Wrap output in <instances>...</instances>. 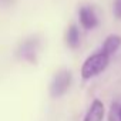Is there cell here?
Instances as JSON below:
<instances>
[{
  "label": "cell",
  "mask_w": 121,
  "mask_h": 121,
  "mask_svg": "<svg viewBox=\"0 0 121 121\" xmlns=\"http://www.w3.org/2000/svg\"><path fill=\"white\" fill-rule=\"evenodd\" d=\"M108 63H110V57L101 51L87 57V60L81 66V77L84 80H88V78L100 74L101 71H104L107 69Z\"/></svg>",
  "instance_id": "cell-1"
},
{
  "label": "cell",
  "mask_w": 121,
  "mask_h": 121,
  "mask_svg": "<svg viewBox=\"0 0 121 121\" xmlns=\"http://www.w3.org/2000/svg\"><path fill=\"white\" fill-rule=\"evenodd\" d=\"M70 83H71V73L69 70H61L60 73H57V76L54 77L53 83H51V95L53 97H60L63 95L69 87H70Z\"/></svg>",
  "instance_id": "cell-2"
},
{
  "label": "cell",
  "mask_w": 121,
  "mask_h": 121,
  "mask_svg": "<svg viewBox=\"0 0 121 121\" xmlns=\"http://www.w3.org/2000/svg\"><path fill=\"white\" fill-rule=\"evenodd\" d=\"M80 23L84 29H94L97 24H98V19L94 13V10L90 7V6H84L80 9Z\"/></svg>",
  "instance_id": "cell-3"
},
{
  "label": "cell",
  "mask_w": 121,
  "mask_h": 121,
  "mask_svg": "<svg viewBox=\"0 0 121 121\" xmlns=\"http://www.w3.org/2000/svg\"><path fill=\"white\" fill-rule=\"evenodd\" d=\"M104 112H105V110H104L103 101L94 100L91 103V105H90V108H88V111H87V114H86L83 121H103Z\"/></svg>",
  "instance_id": "cell-4"
},
{
  "label": "cell",
  "mask_w": 121,
  "mask_h": 121,
  "mask_svg": "<svg viewBox=\"0 0 121 121\" xmlns=\"http://www.w3.org/2000/svg\"><path fill=\"white\" fill-rule=\"evenodd\" d=\"M120 46H121V37L117 36V34H111L105 39V41L103 44V48H101V53H104L105 56L110 57L111 54H114L118 50Z\"/></svg>",
  "instance_id": "cell-5"
},
{
  "label": "cell",
  "mask_w": 121,
  "mask_h": 121,
  "mask_svg": "<svg viewBox=\"0 0 121 121\" xmlns=\"http://www.w3.org/2000/svg\"><path fill=\"white\" fill-rule=\"evenodd\" d=\"M36 51H37V40H27L26 43H23L20 48L22 57L29 60V61H34L36 60Z\"/></svg>",
  "instance_id": "cell-6"
},
{
  "label": "cell",
  "mask_w": 121,
  "mask_h": 121,
  "mask_svg": "<svg viewBox=\"0 0 121 121\" xmlns=\"http://www.w3.org/2000/svg\"><path fill=\"white\" fill-rule=\"evenodd\" d=\"M67 44L71 48H77L80 46V31L77 29V26H70L69 31H67Z\"/></svg>",
  "instance_id": "cell-7"
},
{
  "label": "cell",
  "mask_w": 121,
  "mask_h": 121,
  "mask_svg": "<svg viewBox=\"0 0 121 121\" xmlns=\"http://www.w3.org/2000/svg\"><path fill=\"white\" fill-rule=\"evenodd\" d=\"M108 121H121L120 105L118 104H112L111 105V110H110V114H108Z\"/></svg>",
  "instance_id": "cell-8"
},
{
  "label": "cell",
  "mask_w": 121,
  "mask_h": 121,
  "mask_svg": "<svg viewBox=\"0 0 121 121\" xmlns=\"http://www.w3.org/2000/svg\"><path fill=\"white\" fill-rule=\"evenodd\" d=\"M114 16L117 19H121V0H114Z\"/></svg>",
  "instance_id": "cell-9"
},
{
  "label": "cell",
  "mask_w": 121,
  "mask_h": 121,
  "mask_svg": "<svg viewBox=\"0 0 121 121\" xmlns=\"http://www.w3.org/2000/svg\"><path fill=\"white\" fill-rule=\"evenodd\" d=\"M120 117H121V105H120Z\"/></svg>",
  "instance_id": "cell-10"
}]
</instances>
